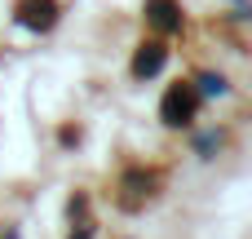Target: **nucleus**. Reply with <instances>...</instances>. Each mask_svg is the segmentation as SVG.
<instances>
[{"label":"nucleus","mask_w":252,"mask_h":239,"mask_svg":"<svg viewBox=\"0 0 252 239\" xmlns=\"http://www.w3.org/2000/svg\"><path fill=\"white\" fill-rule=\"evenodd\" d=\"M195 106H199V93H195L190 84H173V89L164 93L159 115H164L168 124H190V120H195Z\"/></svg>","instance_id":"f257e3e1"},{"label":"nucleus","mask_w":252,"mask_h":239,"mask_svg":"<svg viewBox=\"0 0 252 239\" xmlns=\"http://www.w3.org/2000/svg\"><path fill=\"white\" fill-rule=\"evenodd\" d=\"M18 18H22L27 27H40V31H44V27H53L58 4H53V0H22V4H18Z\"/></svg>","instance_id":"f03ea898"},{"label":"nucleus","mask_w":252,"mask_h":239,"mask_svg":"<svg viewBox=\"0 0 252 239\" xmlns=\"http://www.w3.org/2000/svg\"><path fill=\"white\" fill-rule=\"evenodd\" d=\"M164 44H142V53L133 58V75H155L159 67H164Z\"/></svg>","instance_id":"7ed1b4c3"},{"label":"nucleus","mask_w":252,"mask_h":239,"mask_svg":"<svg viewBox=\"0 0 252 239\" xmlns=\"http://www.w3.org/2000/svg\"><path fill=\"white\" fill-rule=\"evenodd\" d=\"M151 22H155L159 31H173V27H177V4H173V0H151Z\"/></svg>","instance_id":"20e7f679"}]
</instances>
